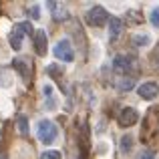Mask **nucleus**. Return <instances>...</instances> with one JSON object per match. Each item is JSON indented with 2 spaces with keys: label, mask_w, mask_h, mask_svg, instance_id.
Returning <instances> with one entry per match:
<instances>
[{
  "label": "nucleus",
  "mask_w": 159,
  "mask_h": 159,
  "mask_svg": "<svg viewBox=\"0 0 159 159\" xmlns=\"http://www.w3.org/2000/svg\"><path fill=\"white\" fill-rule=\"evenodd\" d=\"M133 87H135V79H131V77H127V79H119L117 81V89L119 91H131Z\"/></svg>",
  "instance_id": "f8f14e48"
},
{
  "label": "nucleus",
  "mask_w": 159,
  "mask_h": 159,
  "mask_svg": "<svg viewBox=\"0 0 159 159\" xmlns=\"http://www.w3.org/2000/svg\"><path fill=\"white\" fill-rule=\"evenodd\" d=\"M40 159H62V155L58 151H54V149H51V151H44L40 155Z\"/></svg>",
  "instance_id": "f3484780"
},
{
  "label": "nucleus",
  "mask_w": 159,
  "mask_h": 159,
  "mask_svg": "<svg viewBox=\"0 0 159 159\" xmlns=\"http://www.w3.org/2000/svg\"><path fill=\"white\" fill-rule=\"evenodd\" d=\"M137 159H155V155H153V151H149V149H143V151L137 155Z\"/></svg>",
  "instance_id": "aec40b11"
},
{
  "label": "nucleus",
  "mask_w": 159,
  "mask_h": 159,
  "mask_svg": "<svg viewBox=\"0 0 159 159\" xmlns=\"http://www.w3.org/2000/svg\"><path fill=\"white\" fill-rule=\"evenodd\" d=\"M12 66H14V69L18 70L24 79L30 77V65H28L26 58H14V61H12Z\"/></svg>",
  "instance_id": "9d476101"
},
{
  "label": "nucleus",
  "mask_w": 159,
  "mask_h": 159,
  "mask_svg": "<svg viewBox=\"0 0 159 159\" xmlns=\"http://www.w3.org/2000/svg\"><path fill=\"white\" fill-rule=\"evenodd\" d=\"M36 135H39V139L43 141L44 145H51L52 141L57 139L58 129H57V125H54L52 121L43 119V121H39V125H36Z\"/></svg>",
  "instance_id": "f257e3e1"
},
{
  "label": "nucleus",
  "mask_w": 159,
  "mask_h": 159,
  "mask_svg": "<svg viewBox=\"0 0 159 159\" xmlns=\"http://www.w3.org/2000/svg\"><path fill=\"white\" fill-rule=\"evenodd\" d=\"M137 93H139L141 99H145V101H151V99L157 97L159 87H157V83H143V85L137 89Z\"/></svg>",
  "instance_id": "0eeeda50"
},
{
  "label": "nucleus",
  "mask_w": 159,
  "mask_h": 159,
  "mask_svg": "<svg viewBox=\"0 0 159 159\" xmlns=\"http://www.w3.org/2000/svg\"><path fill=\"white\" fill-rule=\"evenodd\" d=\"M0 159H6V155H2V153H0Z\"/></svg>",
  "instance_id": "5701e85b"
},
{
  "label": "nucleus",
  "mask_w": 159,
  "mask_h": 159,
  "mask_svg": "<svg viewBox=\"0 0 159 159\" xmlns=\"http://www.w3.org/2000/svg\"><path fill=\"white\" fill-rule=\"evenodd\" d=\"M113 69H115V73L119 75H127L129 70L137 69V62L133 57H125V54H117L115 61H113Z\"/></svg>",
  "instance_id": "20e7f679"
},
{
  "label": "nucleus",
  "mask_w": 159,
  "mask_h": 159,
  "mask_svg": "<svg viewBox=\"0 0 159 159\" xmlns=\"http://www.w3.org/2000/svg\"><path fill=\"white\" fill-rule=\"evenodd\" d=\"M109 12L105 10L103 6H93L89 12H87V22L91 24V26H105L109 22Z\"/></svg>",
  "instance_id": "7ed1b4c3"
},
{
  "label": "nucleus",
  "mask_w": 159,
  "mask_h": 159,
  "mask_svg": "<svg viewBox=\"0 0 159 159\" xmlns=\"http://www.w3.org/2000/svg\"><path fill=\"white\" fill-rule=\"evenodd\" d=\"M137 119H139V115H137V111L133 107H123L119 111V115H117V121H119V125H123V127H131V125H135Z\"/></svg>",
  "instance_id": "423d86ee"
},
{
  "label": "nucleus",
  "mask_w": 159,
  "mask_h": 159,
  "mask_svg": "<svg viewBox=\"0 0 159 159\" xmlns=\"http://www.w3.org/2000/svg\"><path fill=\"white\" fill-rule=\"evenodd\" d=\"M52 14H54V20H65L66 16H69V12H66L65 8H58V6H57V10H54Z\"/></svg>",
  "instance_id": "a211bd4d"
},
{
  "label": "nucleus",
  "mask_w": 159,
  "mask_h": 159,
  "mask_svg": "<svg viewBox=\"0 0 159 159\" xmlns=\"http://www.w3.org/2000/svg\"><path fill=\"white\" fill-rule=\"evenodd\" d=\"M30 16H32V18H39V16H40L39 6H32V8H30Z\"/></svg>",
  "instance_id": "4be33fe9"
},
{
  "label": "nucleus",
  "mask_w": 159,
  "mask_h": 159,
  "mask_svg": "<svg viewBox=\"0 0 159 159\" xmlns=\"http://www.w3.org/2000/svg\"><path fill=\"white\" fill-rule=\"evenodd\" d=\"M43 93H44V97H52V87L51 85H44L43 87Z\"/></svg>",
  "instance_id": "412c9836"
},
{
  "label": "nucleus",
  "mask_w": 159,
  "mask_h": 159,
  "mask_svg": "<svg viewBox=\"0 0 159 159\" xmlns=\"http://www.w3.org/2000/svg\"><path fill=\"white\" fill-rule=\"evenodd\" d=\"M47 73L51 75V77H54V79H61V70H58V66L57 65H51V66H47Z\"/></svg>",
  "instance_id": "6ab92c4d"
},
{
  "label": "nucleus",
  "mask_w": 159,
  "mask_h": 159,
  "mask_svg": "<svg viewBox=\"0 0 159 159\" xmlns=\"http://www.w3.org/2000/svg\"><path fill=\"white\" fill-rule=\"evenodd\" d=\"M121 30H123V22H121V18L111 16V18H109V40H111V43H115L117 36L121 34Z\"/></svg>",
  "instance_id": "1a4fd4ad"
},
{
  "label": "nucleus",
  "mask_w": 159,
  "mask_h": 159,
  "mask_svg": "<svg viewBox=\"0 0 159 159\" xmlns=\"http://www.w3.org/2000/svg\"><path fill=\"white\" fill-rule=\"evenodd\" d=\"M133 43H135L137 47H145V44H149V36L147 34H135L133 36Z\"/></svg>",
  "instance_id": "ddd939ff"
},
{
  "label": "nucleus",
  "mask_w": 159,
  "mask_h": 159,
  "mask_svg": "<svg viewBox=\"0 0 159 159\" xmlns=\"http://www.w3.org/2000/svg\"><path fill=\"white\" fill-rule=\"evenodd\" d=\"M54 57L65 61V62L75 61V51H73V47H70V40H66V39L58 40L57 47H54Z\"/></svg>",
  "instance_id": "39448f33"
},
{
  "label": "nucleus",
  "mask_w": 159,
  "mask_h": 159,
  "mask_svg": "<svg viewBox=\"0 0 159 159\" xmlns=\"http://www.w3.org/2000/svg\"><path fill=\"white\" fill-rule=\"evenodd\" d=\"M32 32V24L30 22H18L12 26V32H10V47L14 51H20L22 47V39L24 34H30Z\"/></svg>",
  "instance_id": "f03ea898"
},
{
  "label": "nucleus",
  "mask_w": 159,
  "mask_h": 159,
  "mask_svg": "<svg viewBox=\"0 0 159 159\" xmlns=\"http://www.w3.org/2000/svg\"><path fill=\"white\" fill-rule=\"evenodd\" d=\"M34 48L39 57H44L48 51V43H47V32L44 30H36L34 32Z\"/></svg>",
  "instance_id": "6e6552de"
},
{
  "label": "nucleus",
  "mask_w": 159,
  "mask_h": 159,
  "mask_svg": "<svg viewBox=\"0 0 159 159\" xmlns=\"http://www.w3.org/2000/svg\"><path fill=\"white\" fill-rule=\"evenodd\" d=\"M131 139H133L131 135H125L123 139H121V151H123V153L131 151Z\"/></svg>",
  "instance_id": "4468645a"
},
{
  "label": "nucleus",
  "mask_w": 159,
  "mask_h": 159,
  "mask_svg": "<svg viewBox=\"0 0 159 159\" xmlns=\"http://www.w3.org/2000/svg\"><path fill=\"white\" fill-rule=\"evenodd\" d=\"M149 20H151V24H153L155 28H159V6L151 10V14H149Z\"/></svg>",
  "instance_id": "2eb2a0df"
},
{
  "label": "nucleus",
  "mask_w": 159,
  "mask_h": 159,
  "mask_svg": "<svg viewBox=\"0 0 159 159\" xmlns=\"http://www.w3.org/2000/svg\"><path fill=\"white\" fill-rule=\"evenodd\" d=\"M151 65H153V69L159 70V44L153 48V52H151Z\"/></svg>",
  "instance_id": "dca6fc26"
},
{
  "label": "nucleus",
  "mask_w": 159,
  "mask_h": 159,
  "mask_svg": "<svg viewBox=\"0 0 159 159\" xmlns=\"http://www.w3.org/2000/svg\"><path fill=\"white\" fill-rule=\"evenodd\" d=\"M16 127H18V133H20V135L26 137L28 131H30V129H28V117L26 115H18V117H16Z\"/></svg>",
  "instance_id": "9b49d317"
}]
</instances>
